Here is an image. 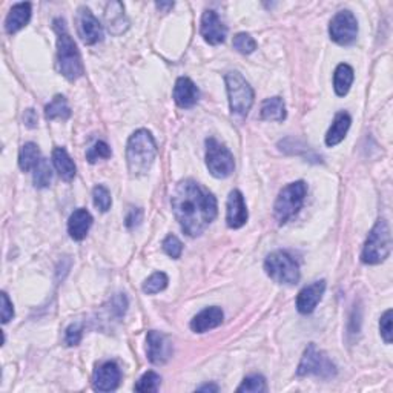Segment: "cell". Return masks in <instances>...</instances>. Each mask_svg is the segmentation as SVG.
<instances>
[{"label": "cell", "instance_id": "1", "mask_svg": "<svg viewBox=\"0 0 393 393\" xmlns=\"http://www.w3.org/2000/svg\"><path fill=\"white\" fill-rule=\"evenodd\" d=\"M171 204L180 228L189 237L202 235L218 212L214 194L191 178L177 184Z\"/></svg>", "mask_w": 393, "mask_h": 393}, {"label": "cell", "instance_id": "2", "mask_svg": "<svg viewBox=\"0 0 393 393\" xmlns=\"http://www.w3.org/2000/svg\"><path fill=\"white\" fill-rule=\"evenodd\" d=\"M157 157V145L147 130L135 131L126 145L128 171L132 177H141L150 172Z\"/></svg>", "mask_w": 393, "mask_h": 393}, {"label": "cell", "instance_id": "3", "mask_svg": "<svg viewBox=\"0 0 393 393\" xmlns=\"http://www.w3.org/2000/svg\"><path fill=\"white\" fill-rule=\"evenodd\" d=\"M56 31H57V68L59 73L68 79L69 82H74L80 79L83 75V63L77 45L73 40V37L68 34L65 21L57 19Z\"/></svg>", "mask_w": 393, "mask_h": 393}, {"label": "cell", "instance_id": "4", "mask_svg": "<svg viewBox=\"0 0 393 393\" xmlns=\"http://www.w3.org/2000/svg\"><path fill=\"white\" fill-rule=\"evenodd\" d=\"M392 234L390 226L384 218H379L372 228L361 252V261L364 264H379L390 255Z\"/></svg>", "mask_w": 393, "mask_h": 393}, {"label": "cell", "instance_id": "5", "mask_svg": "<svg viewBox=\"0 0 393 393\" xmlns=\"http://www.w3.org/2000/svg\"><path fill=\"white\" fill-rule=\"evenodd\" d=\"M307 194V184L305 182H294L280 191L274 206V214L278 224H286L291 218L298 214L302 208Z\"/></svg>", "mask_w": 393, "mask_h": 393}, {"label": "cell", "instance_id": "6", "mask_svg": "<svg viewBox=\"0 0 393 393\" xmlns=\"http://www.w3.org/2000/svg\"><path fill=\"white\" fill-rule=\"evenodd\" d=\"M226 82V91L229 99V108L232 114L248 115L250 108L254 105V89L246 82V79L238 73V71H230L224 77Z\"/></svg>", "mask_w": 393, "mask_h": 393}, {"label": "cell", "instance_id": "7", "mask_svg": "<svg viewBox=\"0 0 393 393\" xmlns=\"http://www.w3.org/2000/svg\"><path fill=\"white\" fill-rule=\"evenodd\" d=\"M264 270L278 285L294 286L300 281L298 263L285 250H276V252L267 255L266 261H264Z\"/></svg>", "mask_w": 393, "mask_h": 393}, {"label": "cell", "instance_id": "8", "mask_svg": "<svg viewBox=\"0 0 393 393\" xmlns=\"http://www.w3.org/2000/svg\"><path fill=\"white\" fill-rule=\"evenodd\" d=\"M298 377H321V378H332L337 375V367L327 358L324 352L318 350V347L313 343L306 347L302 358L296 369Z\"/></svg>", "mask_w": 393, "mask_h": 393}, {"label": "cell", "instance_id": "9", "mask_svg": "<svg viewBox=\"0 0 393 393\" xmlns=\"http://www.w3.org/2000/svg\"><path fill=\"white\" fill-rule=\"evenodd\" d=\"M206 166L212 177L228 178L235 169V160L226 146L215 139L206 140Z\"/></svg>", "mask_w": 393, "mask_h": 393}, {"label": "cell", "instance_id": "10", "mask_svg": "<svg viewBox=\"0 0 393 393\" xmlns=\"http://www.w3.org/2000/svg\"><path fill=\"white\" fill-rule=\"evenodd\" d=\"M329 34H331L332 40L341 47L355 42L358 36V22L353 12L347 10L337 12L329 25Z\"/></svg>", "mask_w": 393, "mask_h": 393}, {"label": "cell", "instance_id": "11", "mask_svg": "<svg viewBox=\"0 0 393 393\" xmlns=\"http://www.w3.org/2000/svg\"><path fill=\"white\" fill-rule=\"evenodd\" d=\"M146 352H147V359H150L152 364L162 366L167 363L172 357V341L167 335L162 332L157 331L147 332Z\"/></svg>", "mask_w": 393, "mask_h": 393}, {"label": "cell", "instance_id": "12", "mask_svg": "<svg viewBox=\"0 0 393 393\" xmlns=\"http://www.w3.org/2000/svg\"><path fill=\"white\" fill-rule=\"evenodd\" d=\"M77 31L85 45L99 43L103 37L102 25L86 6H82L77 14Z\"/></svg>", "mask_w": 393, "mask_h": 393}, {"label": "cell", "instance_id": "13", "mask_svg": "<svg viewBox=\"0 0 393 393\" xmlns=\"http://www.w3.org/2000/svg\"><path fill=\"white\" fill-rule=\"evenodd\" d=\"M200 33H202V37L209 45H222L224 40H226L228 29L220 21V17L217 16V12L208 10V11H204L202 16Z\"/></svg>", "mask_w": 393, "mask_h": 393}, {"label": "cell", "instance_id": "14", "mask_svg": "<svg viewBox=\"0 0 393 393\" xmlns=\"http://www.w3.org/2000/svg\"><path fill=\"white\" fill-rule=\"evenodd\" d=\"M326 292V281H313L312 285L302 287L296 296V311L301 315H309L317 309L318 302Z\"/></svg>", "mask_w": 393, "mask_h": 393}, {"label": "cell", "instance_id": "15", "mask_svg": "<svg viewBox=\"0 0 393 393\" xmlns=\"http://www.w3.org/2000/svg\"><path fill=\"white\" fill-rule=\"evenodd\" d=\"M121 372L114 361H106L94 373L93 385L97 392H112L119 388Z\"/></svg>", "mask_w": 393, "mask_h": 393}, {"label": "cell", "instance_id": "16", "mask_svg": "<svg viewBox=\"0 0 393 393\" xmlns=\"http://www.w3.org/2000/svg\"><path fill=\"white\" fill-rule=\"evenodd\" d=\"M248 222V208L240 191H232L226 204V223L230 229H240Z\"/></svg>", "mask_w": 393, "mask_h": 393}, {"label": "cell", "instance_id": "17", "mask_svg": "<svg viewBox=\"0 0 393 393\" xmlns=\"http://www.w3.org/2000/svg\"><path fill=\"white\" fill-rule=\"evenodd\" d=\"M200 100V91L194 82L188 77H180L174 86V102L177 103V106L188 109L197 105Z\"/></svg>", "mask_w": 393, "mask_h": 393}, {"label": "cell", "instance_id": "18", "mask_svg": "<svg viewBox=\"0 0 393 393\" xmlns=\"http://www.w3.org/2000/svg\"><path fill=\"white\" fill-rule=\"evenodd\" d=\"M224 313L220 307L212 306L204 309L200 313H197L194 318L191 321V329L195 333H204L211 331V329H215L223 323Z\"/></svg>", "mask_w": 393, "mask_h": 393}, {"label": "cell", "instance_id": "19", "mask_svg": "<svg viewBox=\"0 0 393 393\" xmlns=\"http://www.w3.org/2000/svg\"><path fill=\"white\" fill-rule=\"evenodd\" d=\"M93 226V215L86 209H77L68 220V234L75 241L85 240Z\"/></svg>", "mask_w": 393, "mask_h": 393}, {"label": "cell", "instance_id": "20", "mask_svg": "<svg viewBox=\"0 0 393 393\" xmlns=\"http://www.w3.org/2000/svg\"><path fill=\"white\" fill-rule=\"evenodd\" d=\"M31 21V5L28 2L16 3L12 6L10 14L6 16L5 31L8 34H16L22 28L27 27Z\"/></svg>", "mask_w": 393, "mask_h": 393}, {"label": "cell", "instance_id": "21", "mask_svg": "<svg viewBox=\"0 0 393 393\" xmlns=\"http://www.w3.org/2000/svg\"><path fill=\"white\" fill-rule=\"evenodd\" d=\"M105 22L112 34H121L128 29V19L125 16V8L120 2H111L106 5L105 10Z\"/></svg>", "mask_w": 393, "mask_h": 393}, {"label": "cell", "instance_id": "22", "mask_svg": "<svg viewBox=\"0 0 393 393\" xmlns=\"http://www.w3.org/2000/svg\"><path fill=\"white\" fill-rule=\"evenodd\" d=\"M350 123H352V119L347 112L343 111L335 115L333 123L331 128H329V131L326 134V145L332 147L341 143V141L344 140L347 131H349Z\"/></svg>", "mask_w": 393, "mask_h": 393}, {"label": "cell", "instance_id": "23", "mask_svg": "<svg viewBox=\"0 0 393 393\" xmlns=\"http://www.w3.org/2000/svg\"><path fill=\"white\" fill-rule=\"evenodd\" d=\"M53 165L62 180H65V182H73L77 169L74 160L69 157V154L65 147H56L53 151Z\"/></svg>", "mask_w": 393, "mask_h": 393}, {"label": "cell", "instance_id": "24", "mask_svg": "<svg viewBox=\"0 0 393 393\" xmlns=\"http://www.w3.org/2000/svg\"><path fill=\"white\" fill-rule=\"evenodd\" d=\"M353 79H355V73H353V68L350 65H347V63L338 65L333 74V89L337 95L344 97L349 93Z\"/></svg>", "mask_w": 393, "mask_h": 393}, {"label": "cell", "instance_id": "25", "mask_svg": "<svg viewBox=\"0 0 393 393\" xmlns=\"http://www.w3.org/2000/svg\"><path fill=\"white\" fill-rule=\"evenodd\" d=\"M261 120L267 121H283L286 119V105L281 97L266 99L260 109Z\"/></svg>", "mask_w": 393, "mask_h": 393}, {"label": "cell", "instance_id": "26", "mask_svg": "<svg viewBox=\"0 0 393 393\" xmlns=\"http://www.w3.org/2000/svg\"><path fill=\"white\" fill-rule=\"evenodd\" d=\"M42 156H40V150L38 146L33 141L29 143H25L21 150V154H19V166L23 172H29L33 171L34 167L40 163Z\"/></svg>", "mask_w": 393, "mask_h": 393}, {"label": "cell", "instance_id": "27", "mask_svg": "<svg viewBox=\"0 0 393 393\" xmlns=\"http://www.w3.org/2000/svg\"><path fill=\"white\" fill-rule=\"evenodd\" d=\"M45 117H47V120H68L71 117V108L65 95L57 94L56 97L51 100L49 105L45 108Z\"/></svg>", "mask_w": 393, "mask_h": 393}, {"label": "cell", "instance_id": "28", "mask_svg": "<svg viewBox=\"0 0 393 393\" xmlns=\"http://www.w3.org/2000/svg\"><path fill=\"white\" fill-rule=\"evenodd\" d=\"M33 180H34V186L38 189H45L51 184V182H53V169H51L48 160L42 158L40 163L34 167Z\"/></svg>", "mask_w": 393, "mask_h": 393}, {"label": "cell", "instance_id": "29", "mask_svg": "<svg viewBox=\"0 0 393 393\" xmlns=\"http://www.w3.org/2000/svg\"><path fill=\"white\" fill-rule=\"evenodd\" d=\"M167 283H169V280H167V275L165 272H156L143 283V292L147 295L158 294L165 291L167 287Z\"/></svg>", "mask_w": 393, "mask_h": 393}, {"label": "cell", "instance_id": "30", "mask_svg": "<svg viewBox=\"0 0 393 393\" xmlns=\"http://www.w3.org/2000/svg\"><path fill=\"white\" fill-rule=\"evenodd\" d=\"M93 200H94V206L97 208V211L108 212L109 209H111L112 198H111V192L108 191L106 186H103V184L95 186L93 191Z\"/></svg>", "mask_w": 393, "mask_h": 393}, {"label": "cell", "instance_id": "31", "mask_svg": "<svg viewBox=\"0 0 393 393\" xmlns=\"http://www.w3.org/2000/svg\"><path fill=\"white\" fill-rule=\"evenodd\" d=\"M160 384H162V378H160L158 373L156 372H146L143 377H141L137 384L134 385V389L137 392H158Z\"/></svg>", "mask_w": 393, "mask_h": 393}, {"label": "cell", "instance_id": "32", "mask_svg": "<svg viewBox=\"0 0 393 393\" xmlns=\"http://www.w3.org/2000/svg\"><path fill=\"white\" fill-rule=\"evenodd\" d=\"M232 47L235 51H238L240 54H252L257 49V42L254 40V37L248 33H238L234 40H232Z\"/></svg>", "mask_w": 393, "mask_h": 393}, {"label": "cell", "instance_id": "33", "mask_svg": "<svg viewBox=\"0 0 393 393\" xmlns=\"http://www.w3.org/2000/svg\"><path fill=\"white\" fill-rule=\"evenodd\" d=\"M112 152H111V147L108 146V143L105 141H95V143L89 147L88 152H86V160L91 165L97 163L99 160H105V158H111Z\"/></svg>", "mask_w": 393, "mask_h": 393}, {"label": "cell", "instance_id": "34", "mask_svg": "<svg viewBox=\"0 0 393 393\" xmlns=\"http://www.w3.org/2000/svg\"><path fill=\"white\" fill-rule=\"evenodd\" d=\"M266 390H267L266 379L261 375H250L248 378H244L240 388L237 389V392H246V393H260Z\"/></svg>", "mask_w": 393, "mask_h": 393}, {"label": "cell", "instance_id": "35", "mask_svg": "<svg viewBox=\"0 0 393 393\" xmlns=\"http://www.w3.org/2000/svg\"><path fill=\"white\" fill-rule=\"evenodd\" d=\"M163 250L174 260H178L183 254V243L176 235H167L163 240Z\"/></svg>", "mask_w": 393, "mask_h": 393}, {"label": "cell", "instance_id": "36", "mask_svg": "<svg viewBox=\"0 0 393 393\" xmlns=\"http://www.w3.org/2000/svg\"><path fill=\"white\" fill-rule=\"evenodd\" d=\"M379 331H381V337L385 341V344L392 343L393 337V327H392V311H385L384 315L379 320Z\"/></svg>", "mask_w": 393, "mask_h": 393}, {"label": "cell", "instance_id": "37", "mask_svg": "<svg viewBox=\"0 0 393 393\" xmlns=\"http://www.w3.org/2000/svg\"><path fill=\"white\" fill-rule=\"evenodd\" d=\"M82 335H83L82 324H79V323L71 324L67 329V332H65V343H67V346H69V347L79 346V343L82 341Z\"/></svg>", "mask_w": 393, "mask_h": 393}, {"label": "cell", "instance_id": "38", "mask_svg": "<svg viewBox=\"0 0 393 393\" xmlns=\"http://www.w3.org/2000/svg\"><path fill=\"white\" fill-rule=\"evenodd\" d=\"M0 298H2V323L6 324L10 320H12V317H14V307H12V302L10 301L8 295L5 292H2Z\"/></svg>", "mask_w": 393, "mask_h": 393}, {"label": "cell", "instance_id": "39", "mask_svg": "<svg viewBox=\"0 0 393 393\" xmlns=\"http://www.w3.org/2000/svg\"><path fill=\"white\" fill-rule=\"evenodd\" d=\"M141 218H143V211L141 209H132L126 217V226L130 229L137 228L141 223Z\"/></svg>", "mask_w": 393, "mask_h": 393}, {"label": "cell", "instance_id": "40", "mask_svg": "<svg viewBox=\"0 0 393 393\" xmlns=\"http://www.w3.org/2000/svg\"><path fill=\"white\" fill-rule=\"evenodd\" d=\"M25 123H27L28 128H36L37 126V115L33 111V109H28V111H25Z\"/></svg>", "mask_w": 393, "mask_h": 393}, {"label": "cell", "instance_id": "41", "mask_svg": "<svg viewBox=\"0 0 393 393\" xmlns=\"http://www.w3.org/2000/svg\"><path fill=\"white\" fill-rule=\"evenodd\" d=\"M156 6L162 12H167L171 8H174V2H157Z\"/></svg>", "mask_w": 393, "mask_h": 393}, {"label": "cell", "instance_id": "42", "mask_svg": "<svg viewBox=\"0 0 393 393\" xmlns=\"http://www.w3.org/2000/svg\"><path fill=\"white\" fill-rule=\"evenodd\" d=\"M197 392H218V385L206 384V385H202V388H198Z\"/></svg>", "mask_w": 393, "mask_h": 393}]
</instances>
